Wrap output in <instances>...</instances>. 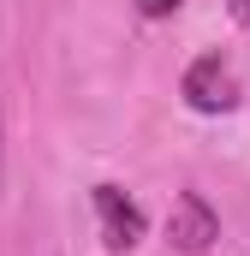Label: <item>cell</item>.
Returning a JSON list of instances; mask_svg holds the SVG:
<instances>
[{"mask_svg": "<svg viewBox=\"0 0 250 256\" xmlns=\"http://www.w3.org/2000/svg\"><path fill=\"white\" fill-rule=\"evenodd\" d=\"M179 96H185L190 114H232L238 108V78H232V66L220 60V54H202V60L185 66Z\"/></svg>", "mask_w": 250, "mask_h": 256, "instance_id": "1", "label": "cell"}, {"mask_svg": "<svg viewBox=\"0 0 250 256\" xmlns=\"http://www.w3.org/2000/svg\"><path fill=\"white\" fill-rule=\"evenodd\" d=\"M90 202H96V220H102V244L114 256H125V250H137L143 244V208H137V196L131 191H120V185H96L90 191Z\"/></svg>", "mask_w": 250, "mask_h": 256, "instance_id": "2", "label": "cell"}, {"mask_svg": "<svg viewBox=\"0 0 250 256\" xmlns=\"http://www.w3.org/2000/svg\"><path fill=\"white\" fill-rule=\"evenodd\" d=\"M220 238V214L208 208L202 191H179L173 196V214H167V244L185 256H202L208 244Z\"/></svg>", "mask_w": 250, "mask_h": 256, "instance_id": "3", "label": "cell"}, {"mask_svg": "<svg viewBox=\"0 0 250 256\" xmlns=\"http://www.w3.org/2000/svg\"><path fill=\"white\" fill-rule=\"evenodd\" d=\"M179 6H185V0H137V12H143V18H173Z\"/></svg>", "mask_w": 250, "mask_h": 256, "instance_id": "4", "label": "cell"}]
</instances>
